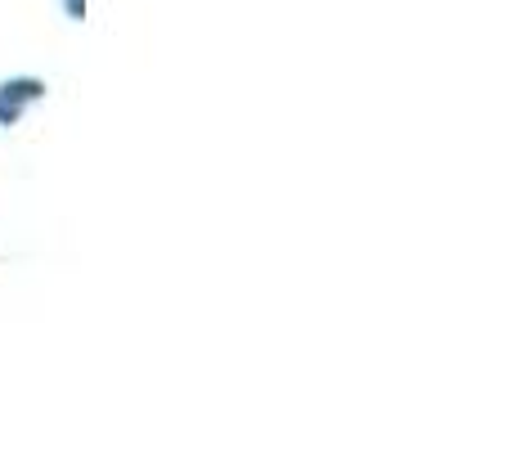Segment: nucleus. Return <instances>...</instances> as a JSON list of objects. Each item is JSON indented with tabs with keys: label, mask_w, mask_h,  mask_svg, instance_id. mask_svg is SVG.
<instances>
[{
	"label": "nucleus",
	"mask_w": 512,
	"mask_h": 449,
	"mask_svg": "<svg viewBox=\"0 0 512 449\" xmlns=\"http://www.w3.org/2000/svg\"><path fill=\"white\" fill-rule=\"evenodd\" d=\"M50 99V81L36 77V72H14V77H0V131H14L23 126V117L36 104Z\"/></svg>",
	"instance_id": "f257e3e1"
},
{
	"label": "nucleus",
	"mask_w": 512,
	"mask_h": 449,
	"mask_svg": "<svg viewBox=\"0 0 512 449\" xmlns=\"http://www.w3.org/2000/svg\"><path fill=\"white\" fill-rule=\"evenodd\" d=\"M59 9L68 23H86V0H59Z\"/></svg>",
	"instance_id": "f03ea898"
}]
</instances>
